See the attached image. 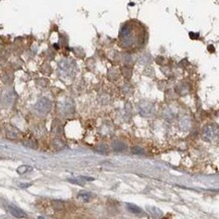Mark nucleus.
<instances>
[{"mask_svg": "<svg viewBox=\"0 0 219 219\" xmlns=\"http://www.w3.org/2000/svg\"><path fill=\"white\" fill-rule=\"evenodd\" d=\"M52 108V102L48 98L42 97L36 104V110L39 114H47Z\"/></svg>", "mask_w": 219, "mask_h": 219, "instance_id": "f257e3e1", "label": "nucleus"}, {"mask_svg": "<svg viewBox=\"0 0 219 219\" xmlns=\"http://www.w3.org/2000/svg\"><path fill=\"white\" fill-rule=\"evenodd\" d=\"M7 210L13 217H16V218H27V213H25L23 210H21L20 208H18V207H16L14 205H8Z\"/></svg>", "mask_w": 219, "mask_h": 219, "instance_id": "f03ea898", "label": "nucleus"}, {"mask_svg": "<svg viewBox=\"0 0 219 219\" xmlns=\"http://www.w3.org/2000/svg\"><path fill=\"white\" fill-rule=\"evenodd\" d=\"M126 208L129 212L133 213L135 215H143V211L142 209L140 208V207H138L137 205H135V204H132V203H127L126 204Z\"/></svg>", "mask_w": 219, "mask_h": 219, "instance_id": "7ed1b4c3", "label": "nucleus"}, {"mask_svg": "<svg viewBox=\"0 0 219 219\" xmlns=\"http://www.w3.org/2000/svg\"><path fill=\"white\" fill-rule=\"evenodd\" d=\"M112 149L117 152H124L126 149V145L122 142H117L116 140V142H113V143H112Z\"/></svg>", "mask_w": 219, "mask_h": 219, "instance_id": "20e7f679", "label": "nucleus"}, {"mask_svg": "<svg viewBox=\"0 0 219 219\" xmlns=\"http://www.w3.org/2000/svg\"><path fill=\"white\" fill-rule=\"evenodd\" d=\"M77 197L79 199H81L82 201H84V202H89V201L91 200V198H92V194L90 192L83 191V192H80L79 194H78Z\"/></svg>", "mask_w": 219, "mask_h": 219, "instance_id": "39448f33", "label": "nucleus"}, {"mask_svg": "<svg viewBox=\"0 0 219 219\" xmlns=\"http://www.w3.org/2000/svg\"><path fill=\"white\" fill-rule=\"evenodd\" d=\"M95 151L98 152L99 154H103V155H107L108 154V146L102 143V145H99L95 148Z\"/></svg>", "mask_w": 219, "mask_h": 219, "instance_id": "423d86ee", "label": "nucleus"}, {"mask_svg": "<svg viewBox=\"0 0 219 219\" xmlns=\"http://www.w3.org/2000/svg\"><path fill=\"white\" fill-rule=\"evenodd\" d=\"M68 181L70 183H73V184H77V185H84V182L85 181H83L81 178H76V179H68Z\"/></svg>", "mask_w": 219, "mask_h": 219, "instance_id": "0eeeda50", "label": "nucleus"}, {"mask_svg": "<svg viewBox=\"0 0 219 219\" xmlns=\"http://www.w3.org/2000/svg\"><path fill=\"white\" fill-rule=\"evenodd\" d=\"M31 168L30 167H28V166H20L18 169H17V173L18 174H24V173H27L30 171Z\"/></svg>", "mask_w": 219, "mask_h": 219, "instance_id": "6e6552de", "label": "nucleus"}, {"mask_svg": "<svg viewBox=\"0 0 219 219\" xmlns=\"http://www.w3.org/2000/svg\"><path fill=\"white\" fill-rule=\"evenodd\" d=\"M131 152H132V154H135V155H142L145 152V151H143L142 148H139V146H133V148L131 149Z\"/></svg>", "mask_w": 219, "mask_h": 219, "instance_id": "1a4fd4ad", "label": "nucleus"}, {"mask_svg": "<svg viewBox=\"0 0 219 219\" xmlns=\"http://www.w3.org/2000/svg\"><path fill=\"white\" fill-rule=\"evenodd\" d=\"M149 210L152 213H155V214H157V215H162V211L158 210V208H155V207H149Z\"/></svg>", "mask_w": 219, "mask_h": 219, "instance_id": "9d476101", "label": "nucleus"}, {"mask_svg": "<svg viewBox=\"0 0 219 219\" xmlns=\"http://www.w3.org/2000/svg\"><path fill=\"white\" fill-rule=\"evenodd\" d=\"M31 184L27 183V184H19V187H21V188H27V187H30Z\"/></svg>", "mask_w": 219, "mask_h": 219, "instance_id": "9b49d317", "label": "nucleus"}, {"mask_svg": "<svg viewBox=\"0 0 219 219\" xmlns=\"http://www.w3.org/2000/svg\"><path fill=\"white\" fill-rule=\"evenodd\" d=\"M37 219H44V218H42V217H39V218H37Z\"/></svg>", "mask_w": 219, "mask_h": 219, "instance_id": "f8f14e48", "label": "nucleus"}]
</instances>
